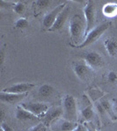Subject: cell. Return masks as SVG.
<instances>
[{"label": "cell", "mask_w": 117, "mask_h": 131, "mask_svg": "<svg viewBox=\"0 0 117 131\" xmlns=\"http://www.w3.org/2000/svg\"><path fill=\"white\" fill-rule=\"evenodd\" d=\"M86 18L82 14H75L70 21V33L72 40V46H78L84 41L86 34Z\"/></svg>", "instance_id": "cell-1"}, {"label": "cell", "mask_w": 117, "mask_h": 131, "mask_svg": "<svg viewBox=\"0 0 117 131\" xmlns=\"http://www.w3.org/2000/svg\"><path fill=\"white\" fill-rule=\"evenodd\" d=\"M110 25H111V22H105V23H102V24H101L99 25H98V26H95L94 28L86 35L84 41H83L80 45L74 46V47L83 48V47H86L87 46H90V45H92V44L95 43V42L107 31V29L110 27Z\"/></svg>", "instance_id": "cell-2"}, {"label": "cell", "mask_w": 117, "mask_h": 131, "mask_svg": "<svg viewBox=\"0 0 117 131\" xmlns=\"http://www.w3.org/2000/svg\"><path fill=\"white\" fill-rule=\"evenodd\" d=\"M63 119L73 122H78V110L77 102L74 96L66 94L63 98Z\"/></svg>", "instance_id": "cell-3"}, {"label": "cell", "mask_w": 117, "mask_h": 131, "mask_svg": "<svg viewBox=\"0 0 117 131\" xmlns=\"http://www.w3.org/2000/svg\"><path fill=\"white\" fill-rule=\"evenodd\" d=\"M84 17L86 18V34H85V38H86V35L95 27L94 24L95 18H96V10H95L94 2L92 0H88L86 2V5L84 8Z\"/></svg>", "instance_id": "cell-4"}, {"label": "cell", "mask_w": 117, "mask_h": 131, "mask_svg": "<svg viewBox=\"0 0 117 131\" xmlns=\"http://www.w3.org/2000/svg\"><path fill=\"white\" fill-rule=\"evenodd\" d=\"M20 107L25 108L26 110L29 111L30 113L35 115L38 119L43 118L48 111L50 109L49 105L43 102H27V103H20Z\"/></svg>", "instance_id": "cell-5"}, {"label": "cell", "mask_w": 117, "mask_h": 131, "mask_svg": "<svg viewBox=\"0 0 117 131\" xmlns=\"http://www.w3.org/2000/svg\"><path fill=\"white\" fill-rule=\"evenodd\" d=\"M83 59L86 61V65L94 70L101 69L105 65L102 56L97 52H87L84 53Z\"/></svg>", "instance_id": "cell-6"}, {"label": "cell", "mask_w": 117, "mask_h": 131, "mask_svg": "<svg viewBox=\"0 0 117 131\" xmlns=\"http://www.w3.org/2000/svg\"><path fill=\"white\" fill-rule=\"evenodd\" d=\"M66 5H67L66 2L63 4H60V5L56 6L50 12L46 14L45 17L43 18V21H42V25H43L44 29H46L47 31L49 30L51 27L53 26V25L55 24L57 17L60 14V12L64 9Z\"/></svg>", "instance_id": "cell-7"}, {"label": "cell", "mask_w": 117, "mask_h": 131, "mask_svg": "<svg viewBox=\"0 0 117 131\" xmlns=\"http://www.w3.org/2000/svg\"><path fill=\"white\" fill-rule=\"evenodd\" d=\"M92 70L91 67L86 65V63L77 62L73 65V71L77 77L83 81H88L92 75Z\"/></svg>", "instance_id": "cell-8"}, {"label": "cell", "mask_w": 117, "mask_h": 131, "mask_svg": "<svg viewBox=\"0 0 117 131\" xmlns=\"http://www.w3.org/2000/svg\"><path fill=\"white\" fill-rule=\"evenodd\" d=\"M35 84L32 82H23V83H17L7 88L2 89V92L11 93V94H27L35 88Z\"/></svg>", "instance_id": "cell-9"}, {"label": "cell", "mask_w": 117, "mask_h": 131, "mask_svg": "<svg viewBox=\"0 0 117 131\" xmlns=\"http://www.w3.org/2000/svg\"><path fill=\"white\" fill-rule=\"evenodd\" d=\"M62 116H63V108H61V107L50 108L45 115V116L42 118V123L46 127H49L56 121L60 119Z\"/></svg>", "instance_id": "cell-10"}, {"label": "cell", "mask_w": 117, "mask_h": 131, "mask_svg": "<svg viewBox=\"0 0 117 131\" xmlns=\"http://www.w3.org/2000/svg\"><path fill=\"white\" fill-rule=\"evenodd\" d=\"M78 125V122L68 121L66 119H58L50 126L53 131H73Z\"/></svg>", "instance_id": "cell-11"}, {"label": "cell", "mask_w": 117, "mask_h": 131, "mask_svg": "<svg viewBox=\"0 0 117 131\" xmlns=\"http://www.w3.org/2000/svg\"><path fill=\"white\" fill-rule=\"evenodd\" d=\"M28 93L27 94H11V93H0V101L4 103L8 104H16V103L21 102L27 96Z\"/></svg>", "instance_id": "cell-12"}, {"label": "cell", "mask_w": 117, "mask_h": 131, "mask_svg": "<svg viewBox=\"0 0 117 131\" xmlns=\"http://www.w3.org/2000/svg\"><path fill=\"white\" fill-rule=\"evenodd\" d=\"M70 10H71V8H70V6L67 5L65 6L64 9L60 12V14L58 15V17H57L56 22H55V24L53 25V26L51 27L48 31L53 32V31H56L60 30L61 28H63V26L65 25V23H66V20H67L68 16H69V13H70Z\"/></svg>", "instance_id": "cell-13"}, {"label": "cell", "mask_w": 117, "mask_h": 131, "mask_svg": "<svg viewBox=\"0 0 117 131\" xmlns=\"http://www.w3.org/2000/svg\"><path fill=\"white\" fill-rule=\"evenodd\" d=\"M15 117L19 120V121H21V122L34 121V120H35V119H38L35 115H34L33 114L30 113L29 111L26 110L25 108H23V107H20V105L17 106V107H16Z\"/></svg>", "instance_id": "cell-14"}, {"label": "cell", "mask_w": 117, "mask_h": 131, "mask_svg": "<svg viewBox=\"0 0 117 131\" xmlns=\"http://www.w3.org/2000/svg\"><path fill=\"white\" fill-rule=\"evenodd\" d=\"M104 46L110 57H117V39L115 38L108 37L104 40Z\"/></svg>", "instance_id": "cell-15"}, {"label": "cell", "mask_w": 117, "mask_h": 131, "mask_svg": "<svg viewBox=\"0 0 117 131\" xmlns=\"http://www.w3.org/2000/svg\"><path fill=\"white\" fill-rule=\"evenodd\" d=\"M102 12H103V15L107 18H114L117 16V4L114 2L105 4L102 7Z\"/></svg>", "instance_id": "cell-16"}, {"label": "cell", "mask_w": 117, "mask_h": 131, "mask_svg": "<svg viewBox=\"0 0 117 131\" xmlns=\"http://www.w3.org/2000/svg\"><path fill=\"white\" fill-rule=\"evenodd\" d=\"M50 4V1L48 0H36L34 1L32 4V9L34 10L35 16H37L40 14L45 8Z\"/></svg>", "instance_id": "cell-17"}, {"label": "cell", "mask_w": 117, "mask_h": 131, "mask_svg": "<svg viewBox=\"0 0 117 131\" xmlns=\"http://www.w3.org/2000/svg\"><path fill=\"white\" fill-rule=\"evenodd\" d=\"M53 93H54V88L51 85H49V84H43L39 88L40 95L43 97H48L52 95Z\"/></svg>", "instance_id": "cell-18"}, {"label": "cell", "mask_w": 117, "mask_h": 131, "mask_svg": "<svg viewBox=\"0 0 117 131\" xmlns=\"http://www.w3.org/2000/svg\"><path fill=\"white\" fill-rule=\"evenodd\" d=\"M82 116L86 121H90L93 119V115H94V110H93V107L92 105H89V106L86 107L85 108L82 109L81 111Z\"/></svg>", "instance_id": "cell-19"}, {"label": "cell", "mask_w": 117, "mask_h": 131, "mask_svg": "<svg viewBox=\"0 0 117 131\" xmlns=\"http://www.w3.org/2000/svg\"><path fill=\"white\" fill-rule=\"evenodd\" d=\"M28 25H29V21L26 18H18L15 21V23H14V27H15V29H18V30L26 29L27 27H28Z\"/></svg>", "instance_id": "cell-20"}, {"label": "cell", "mask_w": 117, "mask_h": 131, "mask_svg": "<svg viewBox=\"0 0 117 131\" xmlns=\"http://www.w3.org/2000/svg\"><path fill=\"white\" fill-rule=\"evenodd\" d=\"M25 9H26L25 4L21 1H18L12 5V10H13V12H16L17 14H20V15L24 13Z\"/></svg>", "instance_id": "cell-21"}, {"label": "cell", "mask_w": 117, "mask_h": 131, "mask_svg": "<svg viewBox=\"0 0 117 131\" xmlns=\"http://www.w3.org/2000/svg\"><path fill=\"white\" fill-rule=\"evenodd\" d=\"M101 106L103 107V108L105 109V111L107 112L108 115H111V117H112V118L114 117V116L112 115L113 110H112V108H111V105H110L109 101H107V100H103V101H101ZM113 114H114V113H113Z\"/></svg>", "instance_id": "cell-22"}, {"label": "cell", "mask_w": 117, "mask_h": 131, "mask_svg": "<svg viewBox=\"0 0 117 131\" xmlns=\"http://www.w3.org/2000/svg\"><path fill=\"white\" fill-rule=\"evenodd\" d=\"M107 81L111 83H116L117 82V73L114 72H109L107 74Z\"/></svg>", "instance_id": "cell-23"}, {"label": "cell", "mask_w": 117, "mask_h": 131, "mask_svg": "<svg viewBox=\"0 0 117 131\" xmlns=\"http://www.w3.org/2000/svg\"><path fill=\"white\" fill-rule=\"evenodd\" d=\"M46 128L47 127L42 122H41V123L37 124L36 126L34 127V128H32L29 131H46Z\"/></svg>", "instance_id": "cell-24"}, {"label": "cell", "mask_w": 117, "mask_h": 131, "mask_svg": "<svg viewBox=\"0 0 117 131\" xmlns=\"http://www.w3.org/2000/svg\"><path fill=\"white\" fill-rule=\"evenodd\" d=\"M1 131H13L12 128L5 122H1Z\"/></svg>", "instance_id": "cell-25"}, {"label": "cell", "mask_w": 117, "mask_h": 131, "mask_svg": "<svg viewBox=\"0 0 117 131\" xmlns=\"http://www.w3.org/2000/svg\"><path fill=\"white\" fill-rule=\"evenodd\" d=\"M4 64H5V51H4V49H2L1 52H0V67H1L2 70L4 69Z\"/></svg>", "instance_id": "cell-26"}, {"label": "cell", "mask_w": 117, "mask_h": 131, "mask_svg": "<svg viewBox=\"0 0 117 131\" xmlns=\"http://www.w3.org/2000/svg\"><path fill=\"white\" fill-rule=\"evenodd\" d=\"M73 131H87V128L86 125H83V124L79 123Z\"/></svg>", "instance_id": "cell-27"}, {"label": "cell", "mask_w": 117, "mask_h": 131, "mask_svg": "<svg viewBox=\"0 0 117 131\" xmlns=\"http://www.w3.org/2000/svg\"><path fill=\"white\" fill-rule=\"evenodd\" d=\"M5 117V109L2 108L1 110H0V120H1V122H4Z\"/></svg>", "instance_id": "cell-28"}, {"label": "cell", "mask_w": 117, "mask_h": 131, "mask_svg": "<svg viewBox=\"0 0 117 131\" xmlns=\"http://www.w3.org/2000/svg\"><path fill=\"white\" fill-rule=\"evenodd\" d=\"M86 128H87V131H96V130H94L93 128H91L89 126H87V125H86Z\"/></svg>", "instance_id": "cell-29"}]
</instances>
